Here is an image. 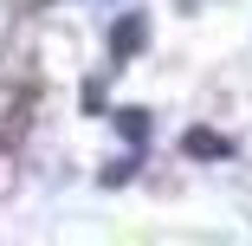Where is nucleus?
I'll list each match as a JSON object with an SVG mask.
<instances>
[{
	"label": "nucleus",
	"mask_w": 252,
	"mask_h": 246,
	"mask_svg": "<svg viewBox=\"0 0 252 246\" xmlns=\"http://www.w3.org/2000/svg\"><path fill=\"white\" fill-rule=\"evenodd\" d=\"M142 39H149V20H142V13H129V20H117V26H110V52H117V59H136V52H142Z\"/></svg>",
	"instance_id": "nucleus-2"
},
{
	"label": "nucleus",
	"mask_w": 252,
	"mask_h": 246,
	"mask_svg": "<svg viewBox=\"0 0 252 246\" xmlns=\"http://www.w3.org/2000/svg\"><path fill=\"white\" fill-rule=\"evenodd\" d=\"M181 149H188L194 162H220V156H233V142H226L220 130H207V123H194V130L181 136Z\"/></svg>",
	"instance_id": "nucleus-1"
},
{
	"label": "nucleus",
	"mask_w": 252,
	"mask_h": 246,
	"mask_svg": "<svg viewBox=\"0 0 252 246\" xmlns=\"http://www.w3.org/2000/svg\"><path fill=\"white\" fill-rule=\"evenodd\" d=\"M117 130H123L129 142H142V136H149V110H123V117H117Z\"/></svg>",
	"instance_id": "nucleus-3"
}]
</instances>
